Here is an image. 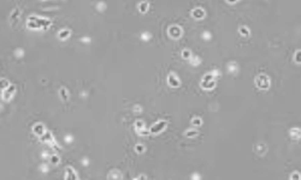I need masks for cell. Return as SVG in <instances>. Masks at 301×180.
<instances>
[{"instance_id": "1", "label": "cell", "mask_w": 301, "mask_h": 180, "mask_svg": "<svg viewBox=\"0 0 301 180\" xmlns=\"http://www.w3.org/2000/svg\"><path fill=\"white\" fill-rule=\"evenodd\" d=\"M51 25V21L50 19H46V18H37L35 16L30 17L28 19V26L30 29H40V28H50Z\"/></svg>"}, {"instance_id": "2", "label": "cell", "mask_w": 301, "mask_h": 180, "mask_svg": "<svg viewBox=\"0 0 301 180\" xmlns=\"http://www.w3.org/2000/svg\"><path fill=\"white\" fill-rule=\"evenodd\" d=\"M255 84L258 88L263 89V90H266L270 88V78L267 77L266 75H259L255 77Z\"/></svg>"}, {"instance_id": "3", "label": "cell", "mask_w": 301, "mask_h": 180, "mask_svg": "<svg viewBox=\"0 0 301 180\" xmlns=\"http://www.w3.org/2000/svg\"><path fill=\"white\" fill-rule=\"evenodd\" d=\"M166 125H168V121H165V120H160V121H158V123H155L150 130V133H153V134H157V133H160L166 127Z\"/></svg>"}, {"instance_id": "4", "label": "cell", "mask_w": 301, "mask_h": 180, "mask_svg": "<svg viewBox=\"0 0 301 180\" xmlns=\"http://www.w3.org/2000/svg\"><path fill=\"white\" fill-rule=\"evenodd\" d=\"M201 85H202L204 89H207V90H208V89H212V88L214 87V79H213V77H212L211 73L206 75L205 77L202 78Z\"/></svg>"}, {"instance_id": "5", "label": "cell", "mask_w": 301, "mask_h": 180, "mask_svg": "<svg viewBox=\"0 0 301 180\" xmlns=\"http://www.w3.org/2000/svg\"><path fill=\"white\" fill-rule=\"evenodd\" d=\"M15 93H16V85L15 84H10V87L6 88L2 91V100L4 101H10V99L13 96Z\"/></svg>"}, {"instance_id": "6", "label": "cell", "mask_w": 301, "mask_h": 180, "mask_svg": "<svg viewBox=\"0 0 301 180\" xmlns=\"http://www.w3.org/2000/svg\"><path fill=\"white\" fill-rule=\"evenodd\" d=\"M169 35L174 39H179L182 36V29L179 28L178 25H172L169 28Z\"/></svg>"}, {"instance_id": "7", "label": "cell", "mask_w": 301, "mask_h": 180, "mask_svg": "<svg viewBox=\"0 0 301 180\" xmlns=\"http://www.w3.org/2000/svg\"><path fill=\"white\" fill-rule=\"evenodd\" d=\"M41 141L44 142V143H50L51 145H54V137H53V134H52V132H50V131H46L41 137Z\"/></svg>"}, {"instance_id": "8", "label": "cell", "mask_w": 301, "mask_h": 180, "mask_svg": "<svg viewBox=\"0 0 301 180\" xmlns=\"http://www.w3.org/2000/svg\"><path fill=\"white\" fill-rule=\"evenodd\" d=\"M135 130L137 131L139 134L143 136V134H148V132L146 131V127H145V124L141 121V120H137L135 121Z\"/></svg>"}, {"instance_id": "9", "label": "cell", "mask_w": 301, "mask_h": 180, "mask_svg": "<svg viewBox=\"0 0 301 180\" xmlns=\"http://www.w3.org/2000/svg\"><path fill=\"white\" fill-rule=\"evenodd\" d=\"M33 132H34V134H36V136H39V137H41L45 132H46V130H45V126H44V124H41V123H39V124H35L34 126H33Z\"/></svg>"}, {"instance_id": "10", "label": "cell", "mask_w": 301, "mask_h": 180, "mask_svg": "<svg viewBox=\"0 0 301 180\" xmlns=\"http://www.w3.org/2000/svg\"><path fill=\"white\" fill-rule=\"evenodd\" d=\"M168 83H169V85L170 87H174V88H177V87H179V79L178 77L176 76L175 73H170L169 75V77H168Z\"/></svg>"}, {"instance_id": "11", "label": "cell", "mask_w": 301, "mask_h": 180, "mask_svg": "<svg viewBox=\"0 0 301 180\" xmlns=\"http://www.w3.org/2000/svg\"><path fill=\"white\" fill-rule=\"evenodd\" d=\"M122 173L118 169H112L108 173V180H122Z\"/></svg>"}, {"instance_id": "12", "label": "cell", "mask_w": 301, "mask_h": 180, "mask_svg": "<svg viewBox=\"0 0 301 180\" xmlns=\"http://www.w3.org/2000/svg\"><path fill=\"white\" fill-rule=\"evenodd\" d=\"M65 180H77V175H76L75 171H74L73 167H68V168H66Z\"/></svg>"}, {"instance_id": "13", "label": "cell", "mask_w": 301, "mask_h": 180, "mask_svg": "<svg viewBox=\"0 0 301 180\" xmlns=\"http://www.w3.org/2000/svg\"><path fill=\"white\" fill-rule=\"evenodd\" d=\"M192 15H193V17L195 18V19H201V18H204V16H205V11L200 8V7H197V8H194L193 11H192Z\"/></svg>"}, {"instance_id": "14", "label": "cell", "mask_w": 301, "mask_h": 180, "mask_svg": "<svg viewBox=\"0 0 301 180\" xmlns=\"http://www.w3.org/2000/svg\"><path fill=\"white\" fill-rule=\"evenodd\" d=\"M18 17H19V10H18V8H15V10H13V12H12V15H11V17H10V19L12 21V24H13V25H16V24H17V22H18Z\"/></svg>"}, {"instance_id": "15", "label": "cell", "mask_w": 301, "mask_h": 180, "mask_svg": "<svg viewBox=\"0 0 301 180\" xmlns=\"http://www.w3.org/2000/svg\"><path fill=\"white\" fill-rule=\"evenodd\" d=\"M70 30H68V29H63V30H60L59 32H58V37L60 39V40H65V39H68L69 36H70Z\"/></svg>"}, {"instance_id": "16", "label": "cell", "mask_w": 301, "mask_h": 180, "mask_svg": "<svg viewBox=\"0 0 301 180\" xmlns=\"http://www.w3.org/2000/svg\"><path fill=\"white\" fill-rule=\"evenodd\" d=\"M148 6H150V2L148 1H142V2H140L139 4V10H140V12H146L147 10H148Z\"/></svg>"}, {"instance_id": "17", "label": "cell", "mask_w": 301, "mask_h": 180, "mask_svg": "<svg viewBox=\"0 0 301 180\" xmlns=\"http://www.w3.org/2000/svg\"><path fill=\"white\" fill-rule=\"evenodd\" d=\"M10 80L9 79H6V78H1L0 79V89H2V90H5L6 88H9L10 87Z\"/></svg>"}, {"instance_id": "18", "label": "cell", "mask_w": 301, "mask_h": 180, "mask_svg": "<svg viewBox=\"0 0 301 180\" xmlns=\"http://www.w3.org/2000/svg\"><path fill=\"white\" fill-rule=\"evenodd\" d=\"M290 136L294 139H299L300 138V129H293L290 131Z\"/></svg>"}, {"instance_id": "19", "label": "cell", "mask_w": 301, "mask_h": 180, "mask_svg": "<svg viewBox=\"0 0 301 180\" xmlns=\"http://www.w3.org/2000/svg\"><path fill=\"white\" fill-rule=\"evenodd\" d=\"M60 96H62V99H63L64 101H66V100L69 99V93L66 91L65 88H62V89H60Z\"/></svg>"}, {"instance_id": "20", "label": "cell", "mask_w": 301, "mask_h": 180, "mask_svg": "<svg viewBox=\"0 0 301 180\" xmlns=\"http://www.w3.org/2000/svg\"><path fill=\"white\" fill-rule=\"evenodd\" d=\"M237 70H239V66H237L235 63L229 64V71H230L231 73H236V72H237Z\"/></svg>"}, {"instance_id": "21", "label": "cell", "mask_w": 301, "mask_h": 180, "mask_svg": "<svg viewBox=\"0 0 301 180\" xmlns=\"http://www.w3.org/2000/svg\"><path fill=\"white\" fill-rule=\"evenodd\" d=\"M190 61H192V64L193 65H199V63H200V58L199 56H195V55H192L190 56Z\"/></svg>"}, {"instance_id": "22", "label": "cell", "mask_w": 301, "mask_h": 180, "mask_svg": "<svg viewBox=\"0 0 301 180\" xmlns=\"http://www.w3.org/2000/svg\"><path fill=\"white\" fill-rule=\"evenodd\" d=\"M239 31H240V34H242V35H243V36H246V37L250 35V31H248V29H247L246 26H241Z\"/></svg>"}, {"instance_id": "23", "label": "cell", "mask_w": 301, "mask_h": 180, "mask_svg": "<svg viewBox=\"0 0 301 180\" xmlns=\"http://www.w3.org/2000/svg\"><path fill=\"white\" fill-rule=\"evenodd\" d=\"M192 55H193V54L190 53V51H188V49H184V51L182 52V56H183L184 59H190Z\"/></svg>"}, {"instance_id": "24", "label": "cell", "mask_w": 301, "mask_h": 180, "mask_svg": "<svg viewBox=\"0 0 301 180\" xmlns=\"http://www.w3.org/2000/svg\"><path fill=\"white\" fill-rule=\"evenodd\" d=\"M192 123H193V125H194V126H200L201 123H202V120H201L200 118H194V119L192 120Z\"/></svg>"}, {"instance_id": "25", "label": "cell", "mask_w": 301, "mask_h": 180, "mask_svg": "<svg viewBox=\"0 0 301 180\" xmlns=\"http://www.w3.org/2000/svg\"><path fill=\"white\" fill-rule=\"evenodd\" d=\"M135 150H136L139 154H141V153H143V151H145V147H143V145H141V144H137V145L135 147Z\"/></svg>"}, {"instance_id": "26", "label": "cell", "mask_w": 301, "mask_h": 180, "mask_svg": "<svg viewBox=\"0 0 301 180\" xmlns=\"http://www.w3.org/2000/svg\"><path fill=\"white\" fill-rule=\"evenodd\" d=\"M51 162H52L53 165H57V163H59V157H58L57 155H53V156H51Z\"/></svg>"}, {"instance_id": "27", "label": "cell", "mask_w": 301, "mask_h": 180, "mask_svg": "<svg viewBox=\"0 0 301 180\" xmlns=\"http://www.w3.org/2000/svg\"><path fill=\"white\" fill-rule=\"evenodd\" d=\"M197 134H198V131H195V130H193V131L190 130V131H188V132L186 133L187 137H192V136H197Z\"/></svg>"}, {"instance_id": "28", "label": "cell", "mask_w": 301, "mask_h": 180, "mask_svg": "<svg viewBox=\"0 0 301 180\" xmlns=\"http://www.w3.org/2000/svg\"><path fill=\"white\" fill-rule=\"evenodd\" d=\"M290 180H300V174L298 173V172H294L293 174H292V178Z\"/></svg>"}, {"instance_id": "29", "label": "cell", "mask_w": 301, "mask_h": 180, "mask_svg": "<svg viewBox=\"0 0 301 180\" xmlns=\"http://www.w3.org/2000/svg\"><path fill=\"white\" fill-rule=\"evenodd\" d=\"M300 54H301V52L300 51H296L295 52V61L298 63V64H300Z\"/></svg>"}, {"instance_id": "30", "label": "cell", "mask_w": 301, "mask_h": 180, "mask_svg": "<svg viewBox=\"0 0 301 180\" xmlns=\"http://www.w3.org/2000/svg\"><path fill=\"white\" fill-rule=\"evenodd\" d=\"M202 37H204L205 40H210V39H211V34H210L208 31H205V32L202 34Z\"/></svg>"}, {"instance_id": "31", "label": "cell", "mask_w": 301, "mask_h": 180, "mask_svg": "<svg viewBox=\"0 0 301 180\" xmlns=\"http://www.w3.org/2000/svg\"><path fill=\"white\" fill-rule=\"evenodd\" d=\"M141 110H142V107L141 106H135L134 107V112H136V114H140Z\"/></svg>"}, {"instance_id": "32", "label": "cell", "mask_w": 301, "mask_h": 180, "mask_svg": "<svg viewBox=\"0 0 301 180\" xmlns=\"http://www.w3.org/2000/svg\"><path fill=\"white\" fill-rule=\"evenodd\" d=\"M142 40H150V34H148V32L142 34Z\"/></svg>"}, {"instance_id": "33", "label": "cell", "mask_w": 301, "mask_h": 180, "mask_svg": "<svg viewBox=\"0 0 301 180\" xmlns=\"http://www.w3.org/2000/svg\"><path fill=\"white\" fill-rule=\"evenodd\" d=\"M16 54H17V56H22L23 51H22V49H17V51H16Z\"/></svg>"}, {"instance_id": "34", "label": "cell", "mask_w": 301, "mask_h": 180, "mask_svg": "<svg viewBox=\"0 0 301 180\" xmlns=\"http://www.w3.org/2000/svg\"><path fill=\"white\" fill-rule=\"evenodd\" d=\"M192 178H194L195 180H199V179H200V175H199V174H194V175H193Z\"/></svg>"}, {"instance_id": "35", "label": "cell", "mask_w": 301, "mask_h": 180, "mask_svg": "<svg viewBox=\"0 0 301 180\" xmlns=\"http://www.w3.org/2000/svg\"><path fill=\"white\" fill-rule=\"evenodd\" d=\"M82 41H84V42H89V39H86V37H84V39H82Z\"/></svg>"}]
</instances>
